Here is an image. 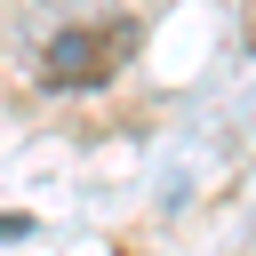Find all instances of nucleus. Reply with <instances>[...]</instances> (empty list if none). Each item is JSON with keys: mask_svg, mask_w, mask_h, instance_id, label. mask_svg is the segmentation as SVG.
Returning a JSON list of instances; mask_svg holds the SVG:
<instances>
[{"mask_svg": "<svg viewBox=\"0 0 256 256\" xmlns=\"http://www.w3.org/2000/svg\"><path fill=\"white\" fill-rule=\"evenodd\" d=\"M112 56H128V32H120V24H112V32H64V40H48L40 80H48V88H96V80L112 72Z\"/></svg>", "mask_w": 256, "mask_h": 256, "instance_id": "1", "label": "nucleus"}]
</instances>
